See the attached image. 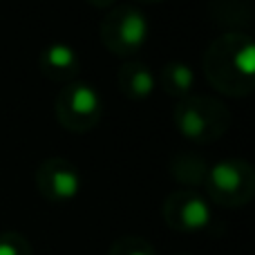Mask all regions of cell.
<instances>
[{
	"mask_svg": "<svg viewBox=\"0 0 255 255\" xmlns=\"http://www.w3.org/2000/svg\"><path fill=\"white\" fill-rule=\"evenodd\" d=\"M195 70L184 61H170L161 67V74H159V85L166 90L170 97L184 99L188 94H193L195 88Z\"/></svg>",
	"mask_w": 255,
	"mask_h": 255,
	"instance_id": "8fae6325",
	"label": "cell"
},
{
	"mask_svg": "<svg viewBox=\"0 0 255 255\" xmlns=\"http://www.w3.org/2000/svg\"><path fill=\"white\" fill-rule=\"evenodd\" d=\"M36 188L49 202H70L81 190V170L65 157H49L36 170Z\"/></svg>",
	"mask_w": 255,
	"mask_h": 255,
	"instance_id": "52a82bcc",
	"label": "cell"
},
{
	"mask_svg": "<svg viewBox=\"0 0 255 255\" xmlns=\"http://www.w3.org/2000/svg\"><path fill=\"white\" fill-rule=\"evenodd\" d=\"M202 67L208 83L226 97H249L255 88V43L244 31L220 34L206 47Z\"/></svg>",
	"mask_w": 255,
	"mask_h": 255,
	"instance_id": "6da1fadb",
	"label": "cell"
},
{
	"mask_svg": "<svg viewBox=\"0 0 255 255\" xmlns=\"http://www.w3.org/2000/svg\"><path fill=\"white\" fill-rule=\"evenodd\" d=\"M163 220L175 231L195 233L206 229L211 222V204L195 188H179L163 202Z\"/></svg>",
	"mask_w": 255,
	"mask_h": 255,
	"instance_id": "8992f818",
	"label": "cell"
},
{
	"mask_svg": "<svg viewBox=\"0 0 255 255\" xmlns=\"http://www.w3.org/2000/svg\"><path fill=\"white\" fill-rule=\"evenodd\" d=\"M204 188H206L208 199L220 206H244L255 193V170L244 159H222L208 166Z\"/></svg>",
	"mask_w": 255,
	"mask_h": 255,
	"instance_id": "277c9868",
	"label": "cell"
},
{
	"mask_svg": "<svg viewBox=\"0 0 255 255\" xmlns=\"http://www.w3.org/2000/svg\"><path fill=\"white\" fill-rule=\"evenodd\" d=\"M117 88L130 101H143V99L152 97L154 88H157V76L143 63L128 61L117 72Z\"/></svg>",
	"mask_w": 255,
	"mask_h": 255,
	"instance_id": "9c48e42d",
	"label": "cell"
},
{
	"mask_svg": "<svg viewBox=\"0 0 255 255\" xmlns=\"http://www.w3.org/2000/svg\"><path fill=\"white\" fill-rule=\"evenodd\" d=\"M175 126L193 143H213L231 128V110L215 97L188 94L175 106Z\"/></svg>",
	"mask_w": 255,
	"mask_h": 255,
	"instance_id": "7a4b0ae2",
	"label": "cell"
},
{
	"mask_svg": "<svg viewBox=\"0 0 255 255\" xmlns=\"http://www.w3.org/2000/svg\"><path fill=\"white\" fill-rule=\"evenodd\" d=\"M0 255H31V247L25 235L7 231L0 235Z\"/></svg>",
	"mask_w": 255,
	"mask_h": 255,
	"instance_id": "4fadbf2b",
	"label": "cell"
},
{
	"mask_svg": "<svg viewBox=\"0 0 255 255\" xmlns=\"http://www.w3.org/2000/svg\"><path fill=\"white\" fill-rule=\"evenodd\" d=\"M56 121L70 132H90L99 126L103 115V101L97 88L85 81H70L61 88L54 103Z\"/></svg>",
	"mask_w": 255,
	"mask_h": 255,
	"instance_id": "5b68a950",
	"label": "cell"
},
{
	"mask_svg": "<svg viewBox=\"0 0 255 255\" xmlns=\"http://www.w3.org/2000/svg\"><path fill=\"white\" fill-rule=\"evenodd\" d=\"M92 7H99V9H108V7H112V2L115 0H88Z\"/></svg>",
	"mask_w": 255,
	"mask_h": 255,
	"instance_id": "5bb4252c",
	"label": "cell"
},
{
	"mask_svg": "<svg viewBox=\"0 0 255 255\" xmlns=\"http://www.w3.org/2000/svg\"><path fill=\"white\" fill-rule=\"evenodd\" d=\"M38 70L54 83L76 81L81 70V58L76 49L67 43H49L38 54Z\"/></svg>",
	"mask_w": 255,
	"mask_h": 255,
	"instance_id": "ba28073f",
	"label": "cell"
},
{
	"mask_svg": "<svg viewBox=\"0 0 255 255\" xmlns=\"http://www.w3.org/2000/svg\"><path fill=\"white\" fill-rule=\"evenodd\" d=\"M103 47L119 58H130L145 47L150 38V20L139 7L119 4L106 13L99 29Z\"/></svg>",
	"mask_w": 255,
	"mask_h": 255,
	"instance_id": "3957f363",
	"label": "cell"
},
{
	"mask_svg": "<svg viewBox=\"0 0 255 255\" xmlns=\"http://www.w3.org/2000/svg\"><path fill=\"white\" fill-rule=\"evenodd\" d=\"M108 255H154V249H152V244L145 242L143 238L128 235V238L117 240Z\"/></svg>",
	"mask_w": 255,
	"mask_h": 255,
	"instance_id": "7c38bea8",
	"label": "cell"
},
{
	"mask_svg": "<svg viewBox=\"0 0 255 255\" xmlns=\"http://www.w3.org/2000/svg\"><path fill=\"white\" fill-rule=\"evenodd\" d=\"M170 175L175 181H179L184 188L204 186V179L208 175V163L195 152H179L168 163Z\"/></svg>",
	"mask_w": 255,
	"mask_h": 255,
	"instance_id": "30bf717a",
	"label": "cell"
},
{
	"mask_svg": "<svg viewBox=\"0 0 255 255\" xmlns=\"http://www.w3.org/2000/svg\"><path fill=\"white\" fill-rule=\"evenodd\" d=\"M139 2H161V0H139Z\"/></svg>",
	"mask_w": 255,
	"mask_h": 255,
	"instance_id": "9a60e30c",
	"label": "cell"
}]
</instances>
